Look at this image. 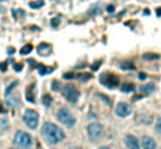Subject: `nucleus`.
<instances>
[{
  "label": "nucleus",
  "mask_w": 161,
  "mask_h": 149,
  "mask_svg": "<svg viewBox=\"0 0 161 149\" xmlns=\"http://www.w3.org/2000/svg\"><path fill=\"white\" fill-rule=\"evenodd\" d=\"M24 121H25V124L30 129H36L38 123H39V113L36 110H33V109H28L24 113Z\"/></svg>",
  "instance_id": "39448f33"
},
{
  "label": "nucleus",
  "mask_w": 161,
  "mask_h": 149,
  "mask_svg": "<svg viewBox=\"0 0 161 149\" xmlns=\"http://www.w3.org/2000/svg\"><path fill=\"white\" fill-rule=\"evenodd\" d=\"M106 10H108V13H111V11H114V6H108Z\"/></svg>",
  "instance_id": "c9c22d12"
},
{
  "label": "nucleus",
  "mask_w": 161,
  "mask_h": 149,
  "mask_svg": "<svg viewBox=\"0 0 161 149\" xmlns=\"http://www.w3.org/2000/svg\"><path fill=\"white\" fill-rule=\"evenodd\" d=\"M134 120L139 123V124H149V123L152 121V115L147 113V112H141V113H138V115L134 117Z\"/></svg>",
  "instance_id": "9b49d317"
},
{
  "label": "nucleus",
  "mask_w": 161,
  "mask_h": 149,
  "mask_svg": "<svg viewBox=\"0 0 161 149\" xmlns=\"http://www.w3.org/2000/svg\"><path fill=\"white\" fill-rule=\"evenodd\" d=\"M97 96H99V98H103V101H105L106 104H109V106H111V99H108V98H106L105 95H102V93H99Z\"/></svg>",
  "instance_id": "a878e982"
},
{
  "label": "nucleus",
  "mask_w": 161,
  "mask_h": 149,
  "mask_svg": "<svg viewBox=\"0 0 161 149\" xmlns=\"http://www.w3.org/2000/svg\"><path fill=\"white\" fill-rule=\"evenodd\" d=\"M125 144L128 149H139V141H138V138L131 134H128L125 137Z\"/></svg>",
  "instance_id": "9d476101"
},
{
  "label": "nucleus",
  "mask_w": 161,
  "mask_h": 149,
  "mask_svg": "<svg viewBox=\"0 0 161 149\" xmlns=\"http://www.w3.org/2000/svg\"><path fill=\"white\" fill-rule=\"evenodd\" d=\"M58 23H60V17H55V19H52V25H53V27H56Z\"/></svg>",
  "instance_id": "c85d7f7f"
},
{
  "label": "nucleus",
  "mask_w": 161,
  "mask_h": 149,
  "mask_svg": "<svg viewBox=\"0 0 161 149\" xmlns=\"http://www.w3.org/2000/svg\"><path fill=\"white\" fill-rule=\"evenodd\" d=\"M38 70H39V74H45V73H50L53 68L52 67H45V65H39Z\"/></svg>",
  "instance_id": "aec40b11"
},
{
  "label": "nucleus",
  "mask_w": 161,
  "mask_h": 149,
  "mask_svg": "<svg viewBox=\"0 0 161 149\" xmlns=\"http://www.w3.org/2000/svg\"><path fill=\"white\" fill-rule=\"evenodd\" d=\"M99 67H100V62H96V64L93 65V70H97Z\"/></svg>",
  "instance_id": "473e14b6"
},
{
  "label": "nucleus",
  "mask_w": 161,
  "mask_h": 149,
  "mask_svg": "<svg viewBox=\"0 0 161 149\" xmlns=\"http://www.w3.org/2000/svg\"><path fill=\"white\" fill-rule=\"evenodd\" d=\"M53 90H60V87H58V81H53Z\"/></svg>",
  "instance_id": "2f4dec72"
},
{
  "label": "nucleus",
  "mask_w": 161,
  "mask_h": 149,
  "mask_svg": "<svg viewBox=\"0 0 161 149\" xmlns=\"http://www.w3.org/2000/svg\"><path fill=\"white\" fill-rule=\"evenodd\" d=\"M25 96H27V101H30V103H35V96H36V92H35V86H33V84L27 87Z\"/></svg>",
  "instance_id": "ddd939ff"
},
{
  "label": "nucleus",
  "mask_w": 161,
  "mask_h": 149,
  "mask_svg": "<svg viewBox=\"0 0 161 149\" xmlns=\"http://www.w3.org/2000/svg\"><path fill=\"white\" fill-rule=\"evenodd\" d=\"M8 120H5V118H0V132H5L6 129H8Z\"/></svg>",
  "instance_id": "6ab92c4d"
},
{
  "label": "nucleus",
  "mask_w": 161,
  "mask_h": 149,
  "mask_svg": "<svg viewBox=\"0 0 161 149\" xmlns=\"http://www.w3.org/2000/svg\"><path fill=\"white\" fill-rule=\"evenodd\" d=\"M14 144L22 147V149H27L33 144V138L28 132H24V131H17L16 135H14Z\"/></svg>",
  "instance_id": "f03ea898"
},
{
  "label": "nucleus",
  "mask_w": 161,
  "mask_h": 149,
  "mask_svg": "<svg viewBox=\"0 0 161 149\" xmlns=\"http://www.w3.org/2000/svg\"><path fill=\"white\" fill-rule=\"evenodd\" d=\"M44 0H38V2H30V8H42Z\"/></svg>",
  "instance_id": "5701e85b"
},
{
  "label": "nucleus",
  "mask_w": 161,
  "mask_h": 149,
  "mask_svg": "<svg viewBox=\"0 0 161 149\" xmlns=\"http://www.w3.org/2000/svg\"><path fill=\"white\" fill-rule=\"evenodd\" d=\"M42 104L49 107V106L52 104V96H50V95H44V96H42Z\"/></svg>",
  "instance_id": "412c9836"
},
{
  "label": "nucleus",
  "mask_w": 161,
  "mask_h": 149,
  "mask_svg": "<svg viewBox=\"0 0 161 149\" xmlns=\"http://www.w3.org/2000/svg\"><path fill=\"white\" fill-rule=\"evenodd\" d=\"M100 82L103 86L109 87V89H114V87L119 86V78L114 73H103L102 76H100Z\"/></svg>",
  "instance_id": "0eeeda50"
},
{
  "label": "nucleus",
  "mask_w": 161,
  "mask_h": 149,
  "mask_svg": "<svg viewBox=\"0 0 161 149\" xmlns=\"http://www.w3.org/2000/svg\"><path fill=\"white\" fill-rule=\"evenodd\" d=\"M0 113H5V109H3V106H2V101H0Z\"/></svg>",
  "instance_id": "72a5a7b5"
},
{
  "label": "nucleus",
  "mask_w": 161,
  "mask_h": 149,
  "mask_svg": "<svg viewBox=\"0 0 161 149\" xmlns=\"http://www.w3.org/2000/svg\"><path fill=\"white\" fill-rule=\"evenodd\" d=\"M142 58H144L146 61H156V59H159V55H155V53H146Z\"/></svg>",
  "instance_id": "f3484780"
},
{
  "label": "nucleus",
  "mask_w": 161,
  "mask_h": 149,
  "mask_svg": "<svg viewBox=\"0 0 161 149\" xmlns=\"http://www.w3.org/2000/svg\"><path fill=\"white\" fill-rule=\"evenodd\" d=\"M121 68H122V70H133V68H134V64H131L130 61H124V62L121 64Z\"/></svg>",
  "instance_id": "a211bd4d"
},
{
  "label": "nucleus",
  "mask_w": 161,
  "mask_h": 149,
  "mask_svg": "<svg viewBox=\"0 0 161 149\" xmlns=\"http://www.w3.org/2000/svg\"><path fill=\"white\" fill-rule=\"evenodd\" d=\"M42 137L52 144H56L64 140V132L53 123H45L42 126Z\"/></svg>",
  "instance_id": "f257e3e1"
},
{
  "label": "nucleus",
  "mask_w": 161,
  "mask_h": 149,
  "mask_svg": "<svg viewBox=\"0 0 161 149\" xmlns=\"http://www.w3.org/2000/svg\"><path fill=\"white\" fill-rule=\"evenodd\" d=\"M156 16H161V8H158V10H156Z\"/></svg>",
  "instance_id": "e433bc0d"
},
{
  "label": "nucleus",
  "mask_w": 161,
  "mask_h": 149,
  "mask_svg": "<svg viewBox=\"0 0 161 149\" xmlns=\"http://www.w3.org/2000/svg\"><path fill=\"white\" fill-rule=\"evenodd\" d=\"M141 144H142V149H156V143H155V140H153L152 137H149V135L142 137Z\"/></svg>",
  "instance_id": "f8f14e48"
},
{
  "label": "nucleus",
  "mask_w": 161,
  "mask_h": 149,
  "mask_svg": "<svg viewBox=\"0 0 161 149\" xmlns=\"http://www.w3.org/2000/svg\"><path fill=\"white\" fill-rule=\"evenodd\" d=\"M56 118L60 120L61 124H64V126H67V128H72L74 124H75V117H74L71 112H69L66 107H61V109L58 110Z\"/></svg>",
  "instance_id": "20e7f679"
},
{
  "label": "nucleus",
  "mask_w": 161,
  "mask_h": 149,
  "mask_svg": "<svg viewBox=\"0 0 161 149\" xmlns=\"http://www.w3.org/2000/svg\"><path fill=\"white\" fill-rule=\"evenodd\" d=\"M133 110H131V106L128 104V103H119L118 106H116V115L118 117H121V118H125V117H128L130 113H131Z\"/></svg>",
  "instance_id": "6e6552de"
},
{
  "label": "nucleus",
  "mask_w": 161,
  "mask_h": 149,
  "mask_svg": "<svg viewBox=\"0 0 161 149\" xmlns=\"http://www.w3.org/2000/svg\"><path fill=\"white\" fill-rule=\"evenodd\" d=\"M63 95H64V98L67 99L69 103H77L78 98H80V92L74 86H66L63 89Z\"/></svg>",
  "instance_id": "423d86ee"
},
{
  "label": "nucleus",
  "mask_w": 161,
  "mask_h": 149,
  "mask_svg": "<svg viewBox=\"0 0 161 149\" xmlns=\"http://www.w3.org/2000/svg\"><path fill=\"white\" fill-rule=\"evenodd\" d=\"M13 53H14V48L10 47V48H8V55H13Z\"/></svg>",
  "instance_id": "f704fd0d"
},
{
  "label": "nucleus",
  "mask_w": 161,
  "mask_h": 149,
  "mask_svg": "<svg viewBox=\"0 0 161 149\" xmlns=\"http://www.w3.org/2000/svg\"><path fill=\"white\" fill-rule=\"evenodd\" d=\"M77 78H78L80 81H88V79L91 78V74H88V73H80V74H78Z\"/></svg>",
  "instance_id": "393cba45"
},
{
  "label": "nucleus",
  "mask_w": 161,
  "mask_h": 149,
  "mask_svg": "<svg viewBox=\"0 0 161 149\" xmlns=\"http://www.w3.org/2000/svg\"><path fill=\"white\" fill-rule=\"evenodd\" d=\"M155 131H156V134H159V135H161V117L156 120V124H155Z\"/></svg>",
  "instance_id": "b1692460"
},
{
  "label": "nucleus",
  "mask_w": 161,
  "mask_h": 149,
  "mask_svg": "<svg viewBox=\"0 0 161 149\" xmlns=\"http://www.w3.org/2000/svg\"><path fill=\"white\" fill-rule=\"evenodd\" d=\"M75 149H80V147H75Z\"/></svg>",
  "instance_id": "58836bf2"
},
{
  "label": "nucleus",
  "mask_w": 161,
  "mask_h": 149,
  "mask_svg": "<svg viewBox=\"0 0 161 149\" xmlns=\"http://www.w3.org/2000/svg\"><path fill=\"white\" fill-rule=\"evenodd\" d=\"M159 149H161V147H159Z\"/></svg>",
  "instance_id": "ea45409f"
},
{
  "label": "nucleus",
  "mask_w": 161,
  "mask_h": 149,
  "mask_svg": "<svg viewBox=\"0 0 161 149\" xmlns=\"http://www.w3.org/2000/svg\"><path fill=\"white\" fill-rule=\"evenodd\" d=\"M86 131H88V137H89L91 141H97V140L102 138V135H103V126H102L100 123H97V121L88 124Z\"/></svg>",
  "instance_id": "7ed1b4c3"
},
{
  "label": "nucleus",
  "mask_w": 161,
  "mask_h": 149,
  "mask_svg": "<svg viewBox=\"0 0 161 149\" xmlns=\"http://www.w3.org/2000/svg\"><path fill=\"white\" fill-rule=\"evenodd\" d=\"M146 78H147V74H146V73H139V79H142V81H144Z\"/></svg>",
  "instance_id": "7c9ffc66"
},
{
  "label": "nucleus",
  "mask_w": 161,
  "mask_h": 149,
  "mask_svg": "<svg viewBox=\"0 0 161 149\" xmlns=\"http://www.w3.org/2000/svg\"><path fill=\"white\" fill-rule=\"evenodd\" d=\"M31 50H33V47L30 44L24 45V47H22V50H20V55H28V53H31Z\"/></svg>",
  "instance_id": "4be33fe9"
},
{
  "label": "nucleus",
  "mask_w": 161,
  "mask_h": 149,
  "mask_svg": "<svg viewBox=\"0 0 161 149\" xmlns=\"http://www.w3.org/2000/svg\"><path fill=\"white\" fill-rule=\"evenodd\" d=\"M38 53L41 56H45V55H50V45L49 44H41L38 47Z\"/></svg>",
  "instance_id": "4468645a"
},
{
  "label": "nucleus",
  "mask_w": 161,
  "mask_h": 149,
  "mask_svg": "<svg viewBox=\"0 0 161 149\" xmlns=\"http://www.w3.org/2000/svg\"><path fill=\"white\" fill-rule=\"evenodd\" d=\"M6 104L10 109H14L19 106V95L17 93H6Z\"/></svg>",
  "instance_id": "1a4fd4ad"
},
{
  "label": "nucleus",
  "mask_w": 161,
  "mask_h": 149,
  "mask_svg": "<svg viewBox=\"0 0 161 149\" xmlns=\"http://www.w3.org/2000/svg\"><path fill=\"white\" fill-rule=\"evenodd\" d=\"M99 149H109L108 146H102V147H99Z\"/></svg>",
  "instance_id": "4c0bfd02"
},
{
  "label": "nucleus",
  "mask_w": 161,
  "mask_h": 149,
  "mask_svg": "<svg viewBox=\"0 0 161 149\" xmlns=\"http://www.w3.org/2000/svg\"><path fill=\"white\" fill-rule=\"evenodd\" d=\"M22 68H24V65H22V64H14V70L16 71H20Z\"/></svg>",
  "instance_id": "bb28decb"
},
{
  "label": "nucleus",
  "mask_w": 161,
  "mask_h": 149,
  "mask_svg": "<svg viewBox=\"0 0 161 149\" xmlns=\"http://www.w3.org/2000/svg\"><path fill=\"white\" fill-rule=\"evenodd\" d=\"M153 90H155V86H153V84H146V86H141V87H139V92H141L142 95H150Z\"/></svg>",
  "instance_id": "2eb2a0df"
},
{
  "label": "nucleus",
  "mask_w": 161,
  "mask_h": 149,
  "mask_svg": "<svg viewBox=\"0 0 161 149\" xmlns=\"http://www.w3.org/2000/svg\"><path fill=\"white\" fill-rule=\"evenodd\" d=\"M121 90H122L124 93H131V92H134V86H133V84H122Z\"/></svg>",
  "instance_id": "dca6fc26"
},
{
  "label": "nucleus",
  "mask_w": 161,
  "mask_h": 149,
  "mask_svg": "<svg viewBox=\"0 0 161 149\" xmlns=\"http://www.w3.org/2000/svg\"><path fill=\"white\" fill-rule=\"evenodd\" d=\"M64 78L66 79H71V78H75V74L74 73H64Z\"/></svg>",
  "instance_id": "cd10ccee"
},
{
  "label": "nucleus",
  "mask_w": 161,
  "mask_h": 149,
  "mask_svg": "<svg viewBox=\"0 0 161 149\" xmlns=\"http://www.w3.org/2000/svg\"><path fill=\"white\" fill-rule=\"evenodd\" d=\"M6 67H8V65H6L5 62H2V64H0V70H2V71H5V70H6Z\"/></svg>",
  "instance_id": "c756f323"
}]
</instances>
